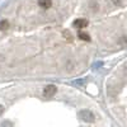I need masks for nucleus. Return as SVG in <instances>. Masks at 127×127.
<instances>
[{
  "instance_id": "nucleus-4",
  "label": "nucleus",
  "mask_w": 127,
  "mask_h": 127,
  "mask_svg": "<svg viewBox=\"0 0 127 127\" xmlns=\"http://www.w3.org/2000/svg\"><path fill=\"white\" fill-rule=\"evenodd\" d=\"M38 5L42 9H50L52 6V0H38Z\"/></svg>"
},
{
  "instance_id": "nucleus-1",
  "label": "nucleus",
  "mask_w": 127,
  "mask_h": 127,
  "mask_svg": "<svg viewBox=\"0 0 127 127\" xmlns=\"http://www.w3.org/2000/svg\"><path fill=\"white\" fill-rule=\"evenodd\" d=\"M79 116H80V118H81V120L87 121V122H93V121H94V116H93V113L89 112L88 109L80 111V112H79Z\"/></svg>"
},
{
  "instance_id": "nucleus-8",
  "label": "nucleus",
  "mask_w": 127,
  "mask_h": 127,
  "mask_svg": "<svg viewBox=\"0 0 127 127\" xmlns=\"http://www.w3.org/2000/svg\"><path fill=\"white\" fill-rule=\"evenodd\" d=\"M3 112H4V108L1 107V105H0V116H1V114H3Z\"/></svg>"
},
{
  "instance_id": "nucleus-2",
  "label": "nucleus",
  "mask_w": 127,
  "mask_h": 127,
  "mask_svg": "<svg viewBox=\"0 0 127 127\" xmlns=\"http://www.w3.org/2000/svg\"><path fill=\"white\" fill-rule=\"evenodd\" d=\"M89 24V22L85 19V18H79V19H75L74 20V23L72 26L75 27V28H79V29H83V28H87Z\"/></svg>"
},
{
  "instance_id": "nucleus-3",
  "label": "nucleus",
  "mask_w": 127,
  "mask_h": 127,
  "mask_svg": "<svg viewBox=\"0 0 127 127\" xmlns=\"http://www.w3.org/2000/svg\"><path fill=\"white\" fill-rule=\"evenodd\" d=\"M56 92H57V88L55 85H47L43 89V95L46 98H50V97H52V95H55Z\"/></svg>"
},
{
  "instance_id": "nucleus-6",
  "label": "nucleus",
  "mask_w": 127,
  "mask_h": 127,
  "mask_svg": "<svg viewBox=\"0 0 127 127\" xmlns=\"http://www.w3.org/2000/svg\"><path fill=\"white\" fill-rule=\"evenodd\" d=\"M64 37H65V39L69 41V42H72V41H74L72 33H71L70 31H64Z\"/></svg>"
},
{
  "instance_id": "nucleus-7",
  "label": "nucleus",
  "mask_w": 127,
  "mask_h": 127,
  "mask_svg": "<svg viewBox=\"0 0 127 127\" xmlns=\"http://www.w3.org/2000/svg\"><path fill=\"white\" fill-rule=\"evenodd\" d=\"M8 28H9V22L8 20H5V19L0 20V31H6Z\"/></svg>"
},
{
  "instance_id": "nucleus-5",
  "label": "nucleus",
  "mask_w": 127,
  "mask_h": 127,
  "mask_svg": "<svg viewBox=\"0 0 127 127\" xmlns=\"http://www.w3.org/2000/svg\"><path fill=\"white\" fill-rule=\"evenodd\" d=\"M78 37H79V39L85 41V42H89V41H90V36H89L88 33H84V32H79Z\"/></svg>"
}]
</instances>
